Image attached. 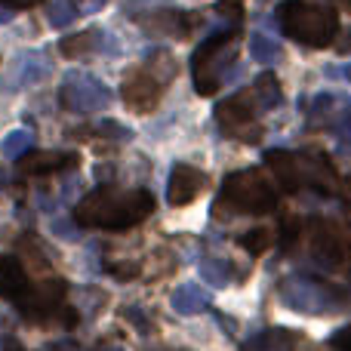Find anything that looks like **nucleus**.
Returning a JSON list of instances; mask_svg holds the SVG:
<instances>
[{"instance_id": "obj_11", "label": "nucleus", "mask_w": 351, "mask_h": 351, "mask_svg": "<svg viewBox=\"0 0 351 351\" xmlns=\"http://www.w3.org/2000/svg\"><path fill=\"white\" fill-rule=\"evenodd\" d=\"M210 185V176L197 167L188 164H176L170 170V185H167V200L173 206H188L194 197H197L204 188Z\"/></svg>"}, {"instance_id": "obj_19", "label": "nucleus", "mask_w": 351, "mask_h": 351, "mask_svg": "<svg viewBox=\"0 0 351 351\" xmlns=\"http://www.w3.org/2000/svg\"><path fill=\"white\" fill-rule=\"evenodd\" d=\"M250 96L256 99V105H259L262 111H268V108H278L280 99H284V93H280L278 77H274L271 71H265V74H259V77L253 80V86H250Z\"/></svg>"}, {"instance_id": "obj_32", "label": "nucleus", "mask_w": 351, "mask_h": 351, "mask_svg": "<svg viewBox=\"0 0 351 351\" xmlns=\"http://www.w3.org/2000/svg\"><path fill=\"white\" fill-rule=\"evenodd\" d=\"M342 200H346V206L351 210V179L346 182V185H342Z\"/></svg>"}, {"instance_id": "obj_17", "label": "nucleus", "mask_w": 351, "mask_h": 351, "mask_svg": "<svg viewBox=\"0 0 351 351\" xmlns=\"http://www.w3.org/2000/svg\"><path fill=\"white\" fill-rule=\"evenodd\" d=\"M206 305H210V296H206L197 284L176 287V293H173V311L176 315H182V317L200 315V311H206Z\"/></svg>"}, {"instance_id": "obj_25", "label": "nucleus", "mask_w": 351, "mask_h": 351, "mask_svg": "<svg viewBox=\"0 0 351 351\" xmlns=\"http://www.w3.org/2000/svg\"><path fill=\"white\" fill-rule=\"evenodd\" d=\"M28 148H31V133L28 130H12V133L3 139V154L6 158H22Z\"/></svg>"}, {"instance_id": "obj_14", "label": "nucleus", "mask_w": 351, "mask_h": 351, "mask_svg": "<svg viewBox=\"0 0 351 351\" xmlns=\"http://www.w3.org/2000/svg\"><path fill=\"white\" fill-rule=\"evenodd\" d=\"M299 348H305V339L296 330L274 327V330H262V333L250 336L241 351H299Z\"/></svg>"}, {"instance_id": "obj_24", "label": "nucleus", "mask_w": 351, "mask_h": 351, "mask_svg": "<svg viewBox=\"0 0 351 351\" xmlns=\"http://www.w3.org/2000/svg\"><path fill=\"white\" fill-rule=\"evenodd\" d=\"M148 68H152L164 84H170V80L176 77V62H173V56L167 53V49H158V53L148 56Z\"/></svg>"}, {"instance_id": "obj_26", "label": "nucleus", "mask_w": 351, "mask_h": 351, "mask_svg": "<svg viewBox=\"0 0 351 351\" xmlns=\"http://www.w3.org/2000/svg\"><path fill=\"white\" fill-rule=\"evenodd\" d=\"M302 237V222H299V216H287L284 222H280V231H278V241L284 243V247H293V243Z\"/></svg>"}, {"instance_id": "obj_18", "label": "nucleus", "mask_w": 351, "mask_h": 351, "mask_svg": "<svg viewBox=\"0 0 351 351\" xmlns=\"http://www.w3.org/2000/svg\"><path fill=\"white\" fill-rule=\"evenodd\" d=\"M102 37H105V34H102L99 28L77 31V34H71V37H62V40H59V53L68 56V59H77V56H90L93 49H99Z\"/></svg>"}, {"instance_id": "obj_27", "label": "nucleus", "mask_w": 351, "mask_h": 351, "mask_svg": "<svg viewBox=\"0 0 351 351\" xmlns=\"http://www.w3.org/2000/svg\"><path fill=\"white\" fill-rule=\"evenodd\" d=\"M93 133L105 136V139H117V142H130V136H133L127 127H121V123H114V121H102Z\"/></svg>"}, {"instance_id": "obj_2", "label": "nucleus", "mask_w": 351, "mask_h": 351, "mask_svg": "<svg viewBox=\"0 0 351 351\" xmlns=\"http://www.w3.org/2000/svg\"><path fill=\"white\" fill-rule=\"evenodd\" d=\"M278 25L290 40L311 49H324L339 34V16L330 6H317L308 0H284L278 6Z\"/></svg>"}, {"instance_id": "obj_21", "label": "nucleus", "mask_w": 351, "mask_h": 351, "mask_svg": "<svg viewBox=\"0 0 351 351\" xmlns=\"http://www.w3.org/2000/svg\"><path fill=\"white\" fill-rule=\"evenodd\" d=\"M80 0H47V19L53 28H65L77 19Z\"/></svg>"}, {"instance_id": "obj_13", "label": "nucleus", "mask_w": 351, "mask_h": 351, "mask_svg": "<svg viewBox=\"0 0 351 351\" xmlns=\"http://www.w3.org/2000/svg\"><path fill=\"white\" fill-rule=\"evenodd\" d=\"M136 22L148 31V34H164V37H188L197 22V16H188L179 10H158L152 16H136Z\"/></svg>"}, {"instance_id": "obj_20", "label": "nucleus", "mask_w": 351, "mask_h": 351, "mask_svg": "<svg viewBox=\"0 0 351 351\" xmlns=\"http://www.w3.org/2000/svg\"><path fill=\"white\" fill-rule=\"evenodd\" d=\"M197 271H200V278H204L206 284H213V287H225V284H231V280L237 278L234 265L225 262V259H219V256H204L200 265H197Z\"/></svg>"}, {"instance_id": "obj_7", "label": "nucleus", "mask_w": 351, "mask_h": 351, "mask_svg": "<svg viewBox=\"0 0 351 351\" xmlns=\"http://www.w3.org/2000/svg\"><path fill=\"white\" fill-rule=\"evenodd\" d=\"M59 102L71 114H96V111H105L111 105V90L93 74L71 71L65 74L59 86Z\"/></svg>"}, {"instance_id": "obj_3", "label": "nucleus", "mask_w": 351, "mask_h": 351, "mask_svg": "<svg viewBox=\"0 0 351 351\" xmlns=\"http://www.w3.org/2000/svg\"><path fill=\"white\" fill-rule=\"evenodd\" d=\"M278 299L299 315H336V311L348 308L351 290L333 284V280L296 274V278H284L278 284Z\"/></svg>"}, {"instance_id": "obj_6", "label": "nucleus", "mask_w": 351, "mask_h": 351, "mask_svg": "<svg viewBox=\"0 0 351 351\" xmlns=\"http://www.w3.org/2000/svg\"><path fill=\"white\" fill-rule=\"evenodd\" d=\"M259 114H262V108L256 105V99L250 96V90H243V93H237V96L225 99V102L219 105L216 123L225 130V136H231V139L256 145V142H262V133H265L259 123Z\"/></svg>"}, {"instance_id": "obj_16", "label": "nucleus", "mask_w": 351, "mask_h": 351, "mask_svg": "<svg viewBox=\"0 0 351 351\" xmlns=\"http://www.w3.org/2000/svg\"><path fill=\"white\" fill-rule=\"evenodd\" d=\"M265 167L274 173V182H278L284 191H299V188H302V182H299V160H296V154L284 152V148L268 152L265 154Z\"/></svg>"}, {"instance_id": "obj_10", "label": "nucleus", "mask_w": 351, "mask_h": 351, "mask_svg": "<svg viewBox=\"0 0 351 351\" xmlns=\"http://www.w3.org/2000/svg\"><path fill=\"white\" fill-rule=\"evenodd\" d=\"M299 160V182H302V188H311V191L317 194H336L339 191V173H336L333 160L327 158L324 152H302L296 154Z\"/></svg>"}, {"instance_id": "obj_35", "label": "nucleus", "mask_w": 351, "mask_h": 351, "mask_svg": "<svg viewBox=\"0 0 351 351\" xmlns=\"http://www.w3.org/2000/svg\"><path fill=\"white\" fill-rule=\"evenodd\" d=\"M346 3H351V0H346Z\"/></svg>"}, {"instance_id": "obj_34", "label": "nucleus", "mask_w": 351, "mask_h": 351, "mask_svg": "<svg viewBox=\"0 0 351 351\" xmlns=\"http://www.w3.org/2000/svg\"><path fill=\"white\" fill-rule=\"evenodd\" d=\"M0 179H3V170H0Z\"/></svg>"}, {"instance_id": "obj_12", "label": "nucleus", "mask_w": 351, "mask_h": 351, "mask_svg": "<svg viewBox=\"0 0 351 351\" xmlns=\"http://www.w3.org/2000/svg\"><path fill=\"white\" fill-rule=\"evenodd\" d=\"M80 158L74 152H25L19 160V173L22 176H49L77 167Z\"/></svg>"}, {"instance_id": "obj_29", "label": "nucleus", "mask_w": 351, "mask_h": 351, "mask_svg": "<svg viewBox=\"0 0 351 351\" xmlns=\"http://www.w3.org/2000/svg\"><path fill=\"white\" fill-rule=\"evenodd\" d=\"M336 49H339L342 56H351V25L346 31H339V34H336Z\"/></svg>"}, {"instance_id": "obj_8", "label": "nucleus", "mask_w": 351, "mask_h": 351, "mask_svg": "<svg viewBox=\"0 0 351 351\" xmlns=\"http://www.w3.org/2000/svg\"><path fill=\"white\" fill-rule=\"evenodd\" d=\"M311 256L330 268H339L351 262V228L336 219H311L308 222Z\"/></svg>"}, {"instance_id": "obj_28", "label": "nucleus", "mask_w": 351, "mask_h": 351, "mask_svg": "<svg viewBox=\"0 0 351 351\" xmlns=\"http://www.w3.org/2000/svg\"><path fill=\"white\" fill-rule=\"evenodd\" d=\"M330 346L339 348V351H351V324H348L346 330H339V333H336L333 339H330Z\"/></svg>"}, {"instance_id": "obj_30", "label": "nucleus", "mask_w": 351, "mask_h": 351, "mask_svg": "<svg viewBox=\"0 0 351 351\" xmlns=\"http://www.w3.org/2000/svg\"><path fill=\"white\" fill-rule=\"evenodd\" d=\"M12 12H16V10H12V6L6 3V0H0V25H3V22H10V19H12Z\"/></svg>"}, {"instance_id": "obj_9", "label": "nucleus", "mask_w": 351, "mask_h": 351, "mask_svg": "<svg viewBox=\"0 0 351 351\" xmlns=\"http://www.w3.org/2000/svg\"><path fill=\"white\" fill-rule=\"evenodd\" d=\"M164 90H167V84L145 65V68H130V71L123 74L121 96H123V102H127L130 111H136V114H148V111L158 108Z\"/></svg>"}, {"instance_id": "obj_23", "label": "nucleus", "mask_w": 351, "mask_h": 351, "mask_svg": "<svg viewBox=\"0 0 351 351\" xmlns=\"http://www.w3.org/2000/svg\"><path fill=\"white\" fill-rule=\"evenodd\" d=\"M241 243L247 253H253V256H259V253H265L268 247L274 243V231H268V228H253V231H247V234H241Z\"/></svg>"}, {"instance_id": "obj_5", "label": "nucleus", "mask_w": 351, "mask_h": 351, "mask_svg": "<svg viewBox=\"0 0 351 351\" xmlns=\"http://www.w3.org/2000/svg\"><path fill=\"white\" fill-rule=\"evenodd\" d=\"M278 206V191L274 185L265 179L259 170H237L225 179L222 194L216 197V216L222 210L231 213H253V216H262V213H271Z\"/></svg>"}, {"instance_id": "obj_4", "label": "nucleus", "mask_w": 351, "mask_h": 351, "mask_svg": "<svg viewBox=\"0 0 351 351\" xmlns=\"http://www.w3.org/2000/svg\"><path fill=\"white\" fill-rule=\"evenodd\" d=\"M237 31H219V34L206 37L191 56V74H194V90L200 96H213L219 93L222 80L228 77L231 65L237 59Z\"/></svg>"}, {"instance_id": "obj_33", "label": "nucleus", "mask_w": 351, "mask_h": 351, "mask_svg": "<svg viewBox=\"0 0 351 351\" xmlns=\"http://www.w3.org/2000/svg\"><path fill=\"white\" fill-rule=\"evenodd\" d=\"M222 6H231V10H237V6H241V0H222Z\"/></svg>"}, {"instance_id": "obj_1", "label": "nucleus", "mask_w": 351, "mask_h": 351, "mask_svg": "<svg viewBox=\"0 0 351 351\" xmlns=\"http://www.w3.org/2000/svg\"><path fill=\"white\" fill-rule=\"evenodd\" d=\"M154 213V194L145 188H96L77 206H74V222L84 228L102 231H127L145 222Z\"/></svg>"}, {"instance_id": "obj_15", "label": "nucleus", "mask_w": 351, "mask_h": 351, "mask_svg": "<svg viewBox=\"0 0 351 351\" xmlns=\"http://www.w3.org/2000/svg\"><path fill=\"white\" fill-rule=\"evenodd\" d=\"M28 287H31V278L22 262L16 256H0V296L19 302Z\"/></svg>"}, {"instance_id": "obj_31", "label": "nucleus", "mask_w": 351, "mask_h": 351, "mask_svg": "<svg viewBox=\"0 0 351 351\" xmlns=\"http://www.w3.org/2000/svg\"><path fill=\"white\" fill-rule=\"evenodd\" d=\"M6 3H10L12 10H25V6H34L37 0H6Z\"/></svg>"}, {"instance_id": "obj_22", "label": "nucleus", "mask_w": 351, "mask_h": 351, "mask_svg": "<svg viewBox=\"0 0 351 351\" xmlns=\"http://www.w3.org/2000/svg\"><path fill=\"white\" fill-rule=\"evenodd\" d=\"M250 56L262 65H271V62L280 59V43L265 34H250Z\"/></svg>"}]
</instances>
